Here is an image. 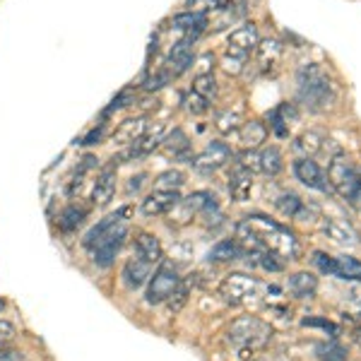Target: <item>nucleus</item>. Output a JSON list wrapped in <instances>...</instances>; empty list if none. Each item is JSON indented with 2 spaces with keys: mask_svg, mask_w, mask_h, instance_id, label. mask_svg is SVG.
Listing matches in <instances>:
<instances>
[{
  "mask_svg": "<svg viewBox=\"0 0 361 361\" xmlns=\"http://www.w3.org/2000/svg\"><path fill=\"white\" fill-rule=\"evenodd\" d=\"M236 241L246 253H275L282 260L299 258V239L289 226L263 215H248L236 224Z\"/></svg>",
  "mask_w": 361,
  "mask_h": 361,
  "instance_id": "1",
  "label": "nucleus"
},
{
  "mask_svg": "<svg viewBox=\"0 0 361 361\" xmlns=\"http://www.w3.org/2000/svg\"><path fill=\"white\" fill-rule=\"evenodd\" d=\"M224 340L241 359H246V356H253L256 351L265 349L270 345L272 325L258 316H239L226 327Z\"/></svg>",
  "mask_w": 361,
  "mask_h": 361,
  "instance_id": "2",
  "label": "nucleus"
},
{
  "mask_svg": "<svg viewBox=\"0 0 361 361\" xmlns=\"http://www.w3.org/2000/svg\"><path fill=\"white\" fill-rule=\"evenodd\" d=\"M299 99L311 113H323L337 99V92L332 80L321 66H304L299 70Z\"/></svg>",
  "mask_w": 361,
  "mask_h": 361,
  "instance_id": "3",
  "label": "nucleus"
},
{
  "mask_svg": "<svg viewBox=\"0 0 361 361\" xmlns=\"http://www.w3.org/2000/svg\"><path fill=\"white\" fill-rule=\"evenodd\" d=\"M327 180L330 188L340 198H345L349 205L361 207V171L354 166V161L345 155L337 152L327 164Z\"/></svg>",
  "mask_w": 361,
  "mask_h": 361,
  "instance_id": "4",
  "label": "nucleus"
},
{
  "mask_svg": "<svg viewBox=\"0 0 361 361\" xmlns=\"http://www.w3.org/2000/svg\"><path fill=\"white\" fill-rule=\"evenodd\" d=\"M263 289H265V284H263L260 277L246 275V272H231L222 280L219 296L231 306H241V304H248L256 296H260Z\"/></svg>",
  "mask_w": 361,
  "mask_h": 361,
  "instance_id": "5",
  "label": "nucleus"
},
{
  "mask_svg": "<svg viewBox=\"0 0 361 361\" xmlns=\"http://www.w3.org/2000/svg\"><path fill=\"white\" fill-rule=\"evenodd\" d=\"M178 284H180L178 270H176L171 263L161 260V267L155 272V277H150V284H147V291H145V301L150 306H157V304L169 299Z\"/></svg>",
  "mask_w": 361,
  "mask_h": 361,
  "instance_id": "6",
  "label": "nucleus"
},
{
  "mask_svg": "<svg viewBox=\"0 0 361 361\" xmlns=\"http://www.w3.org/2000/svg\"><path fill=\"white\" fill-rule=\"evenodd\" d=\"M231 157H234V152H231V147L226 145V142L212 140V142H207V147L200 155L193 157V166H196V171H200V174H215L222 166L229 164Z\"/></svg>",
  "mask_w": 361,
  "mask_h": 361,
  "instance_id": "7",
  "label": "nucleus"
},
{
  "mask_svg": "<svg viewBox=\"0 0 361 361\" xmlns=\"http://www.w3.org/2000/svg\"><path fill=\"white\" fill-rule=\"evenodd\" d=\"M258 41H260V36H258V27L253 25V22H246L243 27H239V29H234L229 34V39H226V55L239 58L246 63L248 55L256 51Z\"/></svg>",
  "mask_w": 361,
  "mask_h": 361,
  "instance_id": "8",
  "label": "nucleus"
},
{
  "mask_svg": "<svg viewBox=\"0 0 361 361\" xmlns=\"http://www.w3.org/2000/svg\"><path fill=\"white\" fill-rule=\"evenodd\" d=\"M321 229L332 243L345 248H354L359 246V231L349 224L347 219H340V217H321Z\"/></svg>",
  "mask_w": 361,
  "mask_h": 361,
  "instance_id": "9",
  "label": "nucleus"
},
{
  "mask_svg": "<svg viewBox=\"0 0 361 361\" xmlns=\"http://www.w3.org/2000/svg\"><path fill=\"white\" fill-rule=\"evenodd\" d=\"M294 174L306 188H313V191H321V193H332L327 176L323 174L321 166L313 159H308V157H301V159L294 161Z\"/></svg>",
  "mask_w": 361,
  "mask_h": 361,
  "instance_id": "10",
  "label": "nucleus"
},
{
  "mask_svg": "<svg viewBox=\"0 0 361 361\" xmlns=\"http://www.w3.org/2000/svg\"><path fill=\"white\" fill-rule=\"evenodd\" d=\"M183 200L178 191H152L150 196L142 200L140 212L145 217H161V215H169L171 210L178 207V202Z\"/></svg>",
  "mask_w": 361,
  "mask_h": 361,
  "instance_id": "11",
  "label": "nucleus"
},
{
  "mask_svg": "<svg viewBox=\"0 0 361 361\" xmlns=\"http://www.w3.org/2000/svg\"><path fill=\"white\" fill-rule=\"evenodd\" d=\"M126 236H128V226L126 224L116 226V229L111 231V234L106 236L104 241H101L99 246L92 251V256H94V265H99V267H111V265H113L116 253L120 251V246H123Z\"/></svg>",
  "mask_w": 361,
  "mask_h": 361,
  "instance_id": "12",
  "label": "nucleus"
},
{
  "mask_svg": "<svg viewBox=\"0 0 361 361\" xmlns=\"http://www.w3.org/2000/svg\"><path fill=\"white\" fill-rule=\"evenodd\" d=\"M128 215H131V207H123V210H118L116 215L104 217V219H101L99 224L92 226V229L85 234V239H82V246H85L87 251H94V248L99 246L101 241H104L106 236H109L111 231L116 229V226L126 224V217H128Z\"/></svg>",
  "mask_w": 361,
  "mask_h": 361,
  "instance_id": "13",
  "label": "nucleus"
},
{
  "mask_svg": "<svg viewBox=\"0 0 361 361\" xmlns=\"http://www.w3.org/2000/svg\"><path fill=\"white\" fill-rule=\"evenodd\" d=\"M193 44H188V41H176L174 49L169 51V55H166V63H164V70L169 72L171 77H178L183 75V72L188 70V68L193 66V60H196V55H193Z\"/></svg>",
  "mask_w": 361,
  "mask_h": 361,
  "instance_id": "14",
  "label": "nucleus"
},
{
  "mask_svg": "<svg viewBox=\"0 0 361 361\" xmlns=\"http://www.w3.org/2000/svg\"><path fill=\"white\" fill-rule=\"evenodd\" d=\"M152 270H155V265H150L147 260H142V258H137L135 253H133V258H128L126 265H123L120 277H123V284H126L128 289L135 291V289H140L145 282H150Z\"/></svg>",
  "mask_w": 361,
  "mask_h": 361,
  "instance_id": "15",
  "label": "nucleus"
},
{
  "mask_svg": "<svg viewBox=\"0 0 361 361\" xmlns=\"http://www.w3.org/2000/svg\"><path fill=\"white\" fill-rule=\"evenodd\" d=\"M253 191V174L234 161V169L229 174V196L234 202H246Z\"/></svg>",
  "mask_w": 361,
  "mask_h": 361,
  "instance_id": "16",
  "label": "nucleus"
},
{
  "mask_svg": "<svg viewBox=\"0 0 361 361\" xmlns=\"http://www.w3.org/2000/svg\"><path fill=\"white\" fill-rule=\"evenodd\" d=\"M116 196V169L113 166H106L94 180V188H92V202L96 207H106Z\"/></svg>",
  "mask_w": 361,
  "mask_h": 361,
  "instance_id": "17",
  "label": "nucleus"
},
{
  "mask_svg": "<svg viewBox=\"0 0 361 361\" xmlns=\"http://www.w3.org/2000/svg\"><path fill=\"white\" fill-rule=\"evenodd\" d=\"M133 253L142 260H147L150 265H159L164 260V248H161L159 239L155 234H147V231H140L135 236V251Z\"/></svg>",
  "mask_w": 361,
  "mask_h": 361,
  "instance_id": "18",
  "label": "nucleus"
},
{
  "mask_svg": "<svg viewBox=\"0 0 361 361\" xmlns=\"http://www.w3.org/2000/svg\"><path fill=\"white\" fill-rule=\"evenodd\" d=\"M253 53H256L258 68H260L263 72H270V70H275L277 63H280V58H282V44L277 39H263V41H258Z\"/></svg>",
  "mask_w": 361,
  "mask_h": 361,
  "instance_id": "19",
  "label": "nucleus"
},
{
  "mask_svg": "<svg viewBox=\"0 0 361 361\" xmlns=\"http://www.w3.org/2000/svg\"><path fill=\"white\" fill-rule=\"evenodd\" d=\"M147 126H150V123H147L145 116L123 120V123L118 126V131L113 133V142L116 145H133V142H137L142 135H145Z\"/></svg>",
  "mask_w": 361,
  "mask_h": 361,
  "instance_id": "20",
  "label": "nucleus"
},
{
  "mask_svg": "<svg viewBox=\"0 0 361 361\" xmlns=\"http://www.w3.org/2000/svg\"><path fill=\"white\" fill-rule=\"evenodd\" d=\"M239 140L246 150H258L263 142L267 140V126L263 120H243V126L239 128Z\"/></svg>",
  "mask_w": 361,
  "mask_h": 361,
  "instance_id": "21",
  "label": "nucleus"
},
{
  "mask_svg": "<svg viewBox=\"0 0 361 361\" xmlns=\"http://www.w3.org/2000/svg\"><path fill=\"white\" fill-rule=\"evenodd\" d=\"M243 256H248V253H246V248L241 246L239 241L224 239V241H219V243L212 246V251L207 253V260L210 263H234Z\"/></svg>",
  "mask_w": 361,
  "mask_h": 361,
  "instance_id": "22",
  "label": "nucleus"
},
{
  "mask_svg": "<svg viewBox=\"0 0 361 361\" xmlns=\"http://www.w3.org/2000/svg\"><path fill=\"white\" fill-rule=\"evenodd\" d=\"M289 291L296 299H313L318 291V277L311 272H294L289 275Z\"/></svg>",
  "mask_w": 361,
  "mask_h": 361,
  "instance_id": "23",
  "label": "nucleus"
},
{
  "mask_svg": "<svg viewBox=\"0 0 361 361\" xmlns=\"http://www.w3.org/2000/svg\"><path fill=\"white\" fill-rule=\"evenodd\" d=\"M332 277L347 282H361V260L354 256H337L335 267H332Z\"/></svg>",
  "mask_w": 361,
  "mask_h": 361,
  "instance_id": "24",
  "label": "nucleus"
},
{
  "mask_svg": "<svg viewBox=\"0 0 361 361\" xmlns=\"http://www.w3.org/2000/svg\"><path fill=\"white\" fill-rule=\"evenodd\" d=\"M161 147H164V152L169 157H176V159H186L188 155H191V140H188V135L180 128H176L174 133H169V135L164 137V142H161Z\"/></svg>",
  "mask_w": 361,
  "mask_h": 361,
  "instance_id": "25",
  "label": "nucleus"
},
{
  "mask_svg": "<svg viewBox=\"0 0 361 361\" xmlns=\"http://www.w3.org/2000/svg\"><path fill=\"white\" fill-rule=\"evenodd\" d=\"M180 207L188 212V215H196V212H210V210H217V198L207 191H196L186 198V200H180Z\"/></svg>",
  "mask_w": 361,
  "mask_h": 361,
  "instance_id": "26",
  "label": "nucleus"
},
{
  "mask_svg": "<svg viewBox=\"0 0 361 361\" xmlns=\"http://www.w3.org/2000/svg\"><path fill=\"white\" fill-rule=\"evenodd\" d=\"M284 169V157H282L280 147H265L260 152V174L265 176H277L280 171Z\"/></svg>",
  "mask_w": 361,
  "mask_h": 361,
  "instance_id": "27",
  "label": "nucleus"
},
{
  "mask_svg": "<svg viewBox=\"0 0 361 361\" xmlns=\"http://www.w3.org/2000/svg\"><path fill=\"white\" fill-rule=\"evenodd\" d=\"M325 140L327 137H323L321 133H316V131H308V133H304V135L296 140V150L299 152H304V157H316V155H321L323 152V145H325Z\"/></svg>",
  "mask_w": 361,
  "mask_h": 361,
  "instance_id": "28",
  "label": "nucleus"
},
{
  "mask_svg": "<svg viewBox=\"0 0 361 361\" xmlns=\"http://www.w3.org/2000/svg\"><path fill=\"white\" fill-rule=\"evenodd\" d=\"M275 207L284 217H304V212H306V205H304V200L296 193H282L275 200Z\"/></svg>",
  "mask_w": 361,
  "mask_h": 361,
  "instance_id": "29",
  "label": "nucleus"
},
{
  "mask_svg": "<svg viewBox=\"0 0 361 361\" xmlns=\"http://www.w3.org/2000/svg\"><path fill=\"white\" fill-rule=\"evenodd\" d=\"M243 126V118H241V111H231V109H224L215 116V128L222 133V135H229V133L239 131Z\"/></svg>",
  "mask_w": 361,
  "mask_h": 361,
  "instance_id": "30",
  "label": "nucleus"
},
{
  "mask_svg": "<svg viewBox=\"0 0 361 361\" xmlns=\"http://www.w3.org/2000/svg\"><path fill=\"white\" fill-rule=\"evenodd\" d=\"M85 219H87V210H85V207L70 205V207H66V210H63V215H60V219H58V226L63 231H75Z\"/></svg>",
  "mask_w": 361,
  "mask_h": 361,
  "instance_id": "31",
  "label": "nucleus"
},
{
  "mask_svg": "<svg viewBox=\"0 0 361 361\" xmlns=\"http://www.w3.org/2000/svg\"><path fill=\"white\" fill-rule=\"evenodd\" d=\"M155 183L159 191H178V188L186 183V174L178 169H169V171H164V174L157 176Z\"/></svg>",
  "mask_w": 361,
  "mask_h": 361,
  "instance_id": "32",
  "label": "nucleus"
},
{
  "mask_svg": "<svg viewBox=\"0 0 361 361\" xmlns=\"http://www.w3.org/2000/svg\"><path fill=\"white\" fill-rule=\"evenodd\" d=\"M193 92H198L205 99H215L217 96V80L212 72L207 75H196V82H193Z\"/></svg>",
  "mask_w": 361,
  "mask_h": 361,
  "instance_id": "33",
  "label": "nucleus"
},
{
  "mask_svg": "<svg viewBox=\"0 0 361 361\" xmlns=\"http://www.w3.org/2000/svg\"><path fill=\"white\" fill-rule=\"evenodd\" d=\"M316 351L323 361H347V349L335 340L327 342V345H318Z\"/></svg>",
  "mask_w": 361,
  "mask_h": 361,
  "instance_id": "34",
  "label": "nucleus"
},
{
  "mask_svg": "<svg viewBox=\"0 0 361 361\" xmlns=\"http://www.w3.org/2000/svg\"><path fill=\"white\" fill-rule=\"evenodd\" d=\"M188 291H191V289H188V282H180V284L176 286L174 294L166 299V306H169L171 313H178L180 308L186 306V304H188Z\"/></svg>",
  "mask_w": 361,
  "mask_h": 361,
  "instance_id": "35",
  "label": "nucleus"
},
{
  "mask_svg": "<svg viewBox=\"0 0 361 361\" xmlns=\"http://www.w3.org/2000/svg\"><path fill=\"white\" fill-rule=\"evenodd\" d=\"M183 104H186L188 113H193V116H205L207 111H210V99L200 96L198 92H191V94L183 99Z\"/></svg>",
  "mask_w": 361,
  "mask_h": 361,
  "instance_id": "36",
  "label": "nucleus"
},
{
  "mask_svg": "<svg viewBox=\"0 0 361 361\" xmlns=\"http://www.w3.org/2000/svg\"><path fill=\"white\" fill-rule=\"evenodd\" d=\"M200 25H207V17L196 15V12H183V15L174 17V27L176 29H180V31L193 29V27H200Z\"/></svg>",
  "mask_w": 361,
  "mask_h": 361,
  "instance_id": "37",
  "label": "nucleus"
},
{
  "mask_svg": "<svg viewBox=\"0 0 361 361\" xmlns=\"http://www.w3.org/2000/svg\"><path fill=\"white\" fill-rule=\"evenodd\" d=\"M253 258H258V265H260L263 270H267V272H282V270H284V260H282L280 256H275V253L263 251V253H256Z\"/></svg>",
  "mask_w": 361,
  "mask_h": 361,
  "instance_id": "38",
  "label": "nucleus"
},
{
  "mask_svg": "<svg viewBox=\"0 0 361 361\" xmlns=\"http://www.w3.org/2000/svg\"><path fill=\"white\" fill-rule=\"evenodd\" d=\"M212 10H219V0H188L186 12H196V15L207 17Z\"/></svg>",
  "mask_w": 361,
  "mask_h": 361,
  "instance_id": "39",
  "label": "nucleus"
},
{
  "mask_svg": "<svg viewBox=\"0 0 361 361\" xmlns=\"http://www.w3.org/2000/svg\"><path fill=\"white\" fill-rule=\"evenodd\" d=\"M311 263L323 272V275H330L332 277V267H335V256L330 253H323V251H313Z\"/></svg>",
  "mask_w": 361,
  "mask_h": 361,
  "instance_id": "40",
  "label": "nucleus"
},
{
  "mask_svg": "<svg viewBox=\"0 0 361 361\" xmlns=\"http://www.w3.org/2000/svg\"><path fill=\"white\" fill-rule=\"evenodd\" d=\"M171 80H174V77H171L169 72H166L164 68H161L159 72H155V75L147 77V80L142 82V87H145L147 92H155V90H161V87H166Z\"/></svg>",
  "mask_w": 361,
  "mask_h": 361,
  "instance_id": "41",
  "label": "nucleus"
},
{
  "mask_svg": "<svg viewBox=\"0 0 361 361\" xmlns=\"http://www.w3.org/2000/svg\"><path fill=\"white\" fill-rule=\"evenodd\" d=\"M267 120H270V128L275 131V135H280V137H286L289 135V123L284 120V116L280 113V109H275L272 113H267Z\"/></svg>",
  "mask_w": 361,
  "mask_h": 361,
  "instance_id": "42",
  "label": "nucleus"
},
{
  "mask_svg": "<svg viewBox=\"0 0 361 361\" xmlns=\"http://www.w3.org/2000/svg\"><path fill=\"white\" fill-rule=\"evenodd\" d=\"M301 323H304L306 327H323V330L330 332L332 337L337 335V325L332 321H327V318H304Z\"/></svg>",
  "mask_w": 361,
  "mask_h": 361,
  "instance_id": "43",
  "label": "nucleus"
},
{
  "mask_svg": "<svg viewBox=\"0 0 361 361\" xmlns=\"http://www.w3.org/2000/svg\"><path fill=\"white\" fill-rule=\"evenodd\" d=\"M15 335H17V330H15V325H12V323L0 321V349H3V345H5V342H10Z\"/></svg>",
  "mask_w": 361,
  "mask_h": 361,
  "instance_id": "44",
  "label": "nucleus"
},
{
  "mask_svg": "<svg viewBox=\"0 0 361 361\" xmlns=\"http://www.w3.org/2000/svg\"><path fill=\"white\" fill-rule=\"evenodd\" d=\"M133 99V92L131 90H126V92H120L118 96H116L113 101H111V106L106 109V113H111V111H118V109H123V106H128V101Z\"/></svg>",
  "mask_w": 361,
  "mask_h": 361,
  "instance_id": "45",
  "label": "nucleus"
},
{
  "mask_svg": "<svg viewBox=\"0 0 361 361\" xmlns=\"http://www.w3.org/2000/svg\"><path fill=\"white\" fill-rule=\"evenodd\" d=\"M101 135H104V126H99V128H94V131L87 133V135L82 137L80 145H96V142L101 140Z\"/></svg>",
  "mask_w": 361,
  "mask_h": 361,
  "instance_id": "46",
  "label": "nucleus"
},
{
  "mask_svg": "<svg viewBox=\"0 0 361 361\" xmlns=\"http://www.w3.org/2000/svg\"><path fill=\"white\" fill-rule=\"evenodd\" d=\"M145 180H147V174H137L131 178V183H128V193H137L142 186H145Z\"/></svg>",
  "mask_w": 361,
  "mask_h": 361,
  "instance_id": "47",
  "label": "nucleus"
},
{
  "mask_svg": "<svg viewBox=\"0 0 361 361\" xmlns=\"http://www.w3.org/2000/svg\"><path fill=\"white\" fill-rule=\"evenodd\" d=\"M0 361H12V359H10V356H8V354H5V351L0 349Z\"/></svg>",
  "mask_w": 361,
  "mask_h": 361,
  "instance_id": "48",
  "label": "nucleus"
},
{
  "mask_svg": "<svg viewBox=\"0 0 361 361\" xmlns=\"http://www.w3.org/2000/svg\"><path fill=\"white\" fill-rule=\"evenodd\" d=\"M3 311H5V301L0 299V313H3Z\"/></svg>",
  "mask_w": 361,
  "mask_h": 361,
  "instance_id": "49",
  "label": "nucleus"
},
{
  "mask_svg": "<svg viewBox=\"0 0 361 361\" xmlns=\"http://www.w3.org/2000/svg\"><path fill=\"white\" fill-rule=\"evenodd\" d=\"M356 340L361 342V327H356Z\"/></svg>",
  "mask_w": 361,
  "mask_h": 361,
  "instance_id": "50",
  "label": "nucleus"
}]
</instances>
